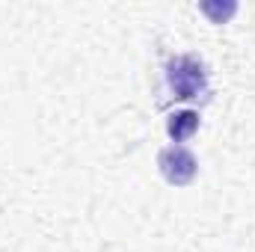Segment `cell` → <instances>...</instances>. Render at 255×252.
Here are the masks:
<instances>
[{"label": "cell", "mask_w": 255, "mask_h": 252, "mask_svg": "<svg viewBox=\"0 0 255 252\" xmlns=\"http://www.w3.org/2000/svg\"><path fill=\"white\" fill-rule=\"evenodd\" d=\"M166 89L175 101H190L208 95V71L202 60H196L190 54L175 57L166 63Z\"/></svg>", "instance_id": "1"}, {"label": "cell", "mask_w": 255, "mask_h": 252, "mask_svg": "<svg viewBox=\"0 0 255 252\" xmlns=\"http://www.w3.org/2000/svg\"><path fill=\"white\" fill-rule=\"evenodd\" d=\"M199 9H202L214 24H226V21L238 12V3H211V0H205V3H199Z\"/></svg>", "instance_id": "4"}, {"label": "cell", "mask_w": 255, "mask_h": 252, "mask_svg": "<svg viewBox=\"0 0 255 252\" xmlns=\"http://www.w3.org/2000/svg\"><path fill=\"white\" fill-rule=\"evenodd\" d=\"M157 166H160V175H163L172 187L190 184L193 178H196V169H199L193 151L184 148V145H169V148H163V151L157 154Z\"/></svg>", "instance_id": "2"}, {"label": "cell", "mask_w": 255, "mask_h": 252, "mask_svg": "<svg viewBox=\"0 0 255 252\" xmlns=\"http://www.w3.org/2000/svg\"><path fill=\"white\" fill-rule=\"evenodd\" d=\"M196 130H199V113H193V110L172 113V116H169V122H166V133L175 139V145H178V142H184V139H190Z\"/></svg>", "instance_id": "3"}]
</instances>
